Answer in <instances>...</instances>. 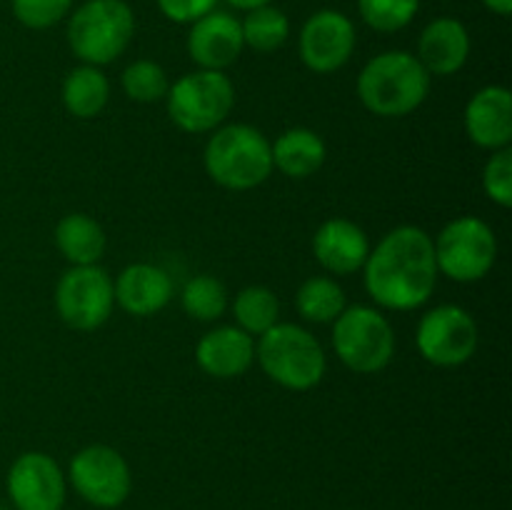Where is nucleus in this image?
Wrapping results in <instances>:
<instances>
[{
    "mask_svg": "<svg viewBox=\"0 0 512 510\" xmlns=\"http://www.w3.org/2000/svg\"><path fill=\"white\" fill-rule=\"evenodd\" d=\"M438 263L430 233L418 225H398L370 248L363 265L365 290L385 310H415L438 285Z\"/></svg>",
    "mask_w": 512,
    "mask_h": 510,
    "instance_id": "nucleus-1",
    "label": "nucleus"
},
{
    "mask_svg": "<svg viewBox=\"0 0 512 510\" xmlns=\"http://www.w3.org/2000/svg\"><path fill=\"white\" fill-rule=\"evenodd\" d=\"M430 95V75L413 53L385 50L358 75V98L378 118H405Z\"/></svg>",
    "mask_w": 512,
    "mask_h": 510,
    "instance_id": "nucleus-2",
    "label": "nucleus"
},
{
    "mask_svg": "<svg viewBox=\"0 0 512 510\" xmlns=\"http://www.w3.org/2000/svg\"><path fill=\"white\" fill-rule=\"evenodd\" d=\"M205 173L220 188L253 190L273 175V150L270 140L248 123L220 125L205 143Z\"/></svg>",
    "mask_w": 512,
    "mask_h": 510,
    "instance_id": "nucleus-3",
    "label": "nucleus"
},
{
    "mask_svg": "<svg viewBox=\"0 0 512 510\" xmlns=\"http://www.w3.org/2000/svg\"><path fill=\"white\" fill-rule=\"evenodd\" d=\"M255 360L273 383L288 390L315 388L323 380L328 360L323 345L310 330L295 323H275L273 328L258 335Z\"/></svg>",
    "mask_w": 512,
    "mask_h": 510,
    "instance_id": "nucleus-4",
    "label": "nucleus"
},
{
    "mask_svg": "<svg viewBox=\"0 0 512 510\" xmlns=\"http://www.w3.org/2000/svg\"><path fill=\"white\" fill-rule=\"evenodd\" d=\"M135 35V15L125 0H85L68 20V45L83 65L113 63Z\"/></svg>",
    "mask_w": 512,
    "mask_h": 510,
    "instance_id": "nucleus-5",
    "label": "nucleus"
},
{
    "mask_svg": "<svg viewBox=\"0 0 512 510\" xmlns=\"http://www.w3.org/2000/svg\"><path fill=\"white\" fill-rule=\"evenodd\" d=\"M168 115L183 133H213L235 105L233 80L223 70H193L170 85Z\"/></svg>",
    "mask_w": 512,
    "mask_h": 510,
    "instance_id": "nucleus-6",
    "label": "nucleus"
},
{
    "mask_svg": "<svg viewBox=\"0 0 512 510\" xmlns=\"http://www.w3.org/2000/svg\"><path fill=\"white\" fill-rule=\"evenodd\" d=\"M333 348L353 373H380L395 355V330L378 308L350 305L333 323Z\"/></svg>",
    "mask_w": 512,
    "mask_h": 510,
    "instance_id": "nucleus-7",
    "label": "nucleus"
},
{
    "mask_svg": "<svg viewBox=\"0 0 512 510\" xmlns=\"http://www.w3.org/2000/svg\"><path fill=\"white\" fill-rule=\"evenodd\" d=\"M438 273L455 283H478L498 260V238L485 220L460 215L433 240Z\"/></svg>",
    "mask_w": 512,
    "mask_h": 510,
    "instance_id": "nucleus-8",
    "label": "nucleus"
},
{
    "mask_svg": "<svg viewBox=\"0 0 512 510\" xmlns=\"http://www.w3.org/2000/svg\"><path fill=\"white\" fill-rule=\"evenodd\" d=\"M113 278L100 265H73L55 288V310L68 328L88 333L108 323L113 315Z\"/></svg>",
    "mask_w": 512,
    "mask_h": 510,
    "instance_id": "nucleus-9",
    "label": "nucleus"
},
{
    "mask_svg": "<svg viewBox=\"0 0 512 510\" xmlns=\"http://www.w3.org/2000/svg\"><path fill=\"white\" fill-rule=\"evenodd\" d=\"M68 478L85 503L103 510L120 508L133 490L128 460L115 448L100 443L85 445L73 455Z\"/></svg>",
    "mask_w": 512,
    "mask_h": 510,
    "instance_id": "nucleus-10",
    "label": "nucleus"
},
{
    "mask_svg": "<svg viewBox=\"0 0 512 510\" xmlns=\"http://www.w3.org/2000/svg\"><path fill=\"white\" fill-rule=\"evenodd\" d=\"M478 323L460 305H438L420 318L415 345L428 363L438 368H458L478 350Z\"/></svg>",
    "mask_w": 512,
    "mask_h": 510,
    "instance_id": "nucleus-11",
    "label": "nucleus"
},
{
    "mask_svg": "<svg viewBox=\"0 0 512 510\" xmlns=\"http://www.w3.org/2000/svg\"><path fill=\"white\" fill-rule=\"evenodd\" d=\"M355 43L358 33L348 15L340 10H318L300 28L298 53L305 68L328 75L348 63Z\"/></svg>",
    "mask_w": 512,
    "mask_h": 510,
    "instance_id": "nucleus-12",
    "label": "nucleus"
},
{
    "mask_svg": "<svg viewBox=\"0 0 512 510\" xmlns=\"http://www.w3.org/2000/svg\"><path fill=\"white\" fill-rule=\"evenodd\" d=\"M8 495L15 510H63L68 483L48 453H23L8 470Z\"/></svg>",
    "mask_w": 512,
    "mask_h": 510,
    "instance_id": "nucleus-13",
    "label": "nucleus"
},
{
    "mask_svg": "<svg viewBox=\"0 0 512 510\" xmlns=\"http://www.w3.org/2000/svg\"><path fill=\"white\" fill-rule=\"evenodd\" d=\"M243 28L233 13L213 10L200 20L190 23L188 55L200 70L230 68L243 53Z\"/></svg>",
    "mask_w": 512,
    "mask_h": 510,
    "instance_id": "nucleus-14",
    "label": "nucleus"
},
{
    "mask_svg": "<svg viewBox=\"0 0 512 510\" xmlns=\"http://www.w3.org/2000/svg\"><path fill=\"white\" fill-rule=\"evenodd\" d=\"M465 133L478 148L500 150L512 143V95L505 85H485L468 100Z\"/></svg>",
    "mask_w": 512,
    "mask_h": 510,
    "instance_id": "nucleus-15",
    "label": "nucleus"
},
{
    "mask_svg": "<svg viewBox=\"0 0 512 510\" xmlns=\"http://www.w3.org/2000/svg\"><path fill=\"white\" fill-rule=\"evenodd\" d=\"M370 253V240L358 223L348 218H330L315 230L313 255L330 275H353L363 270Z\"/></svg>",
    "mask_w": 512,
    "mask_h": 510,
    "instance_id": "nucleus-16",
    "label": "nucleus"
},
{
    "mask_svg": "<svg viewBox=\"0 0 512 510\" xmlns=\"http://www.w3.org/2000/svg\"><path fill=\"white\" fill-rule=\"evenodd\" d=\"M195 360L200 370L218 380L240 378L250 370L255 360L253 335L238 325H220L205 333L195 348Z\"/></svg>",
    "mask_w": 512,
    "mask_h": 510,
    "instance_id": "nucleus-17",
    "label": "nucleus"
},
{
    "mask_svg": "<svg viewBox=\"0 0 512 510\" xmlns=\"http://www.w3.org/2000/svg\"><path fill=\"white\" fill-rule=\"evenodd\" d=\"M428 75H455L470 58V33L458 18H435L418 38V55Z\"/></svg>",
    "mask_w": 512,
    "mask_h": 510,
    "instance_id": "nucleus-18",
    "label": "nucleus"
},
{
    "mask_svg": "<svg viewBox=\"0 0 512 510\" xmlns=\"http://www.w3.org/2000/svg\"><path fill=\"white\" fill-rule=\"evenodd\" d=\"M115 303L135 318L160 313L173 298V280L153 263H133L120 270L113 283Z\"/></svg>",
    "mask_w": 512,
    "mask_h": 510,
    "instance_id": "nucleus-19",
    "label": "nucleus"
},
{
    "mask_svg": "<svg viewBox=\"0 0 512 510\" xmlns=\"http://www.w3.org/2000/svg\"><path fill=\"white\" fill-rule=\"evenodd\" d=\"M273 150V170H280L285 178L305 180L318 173L325 163V140L310 128H290L270 143Z\"/></svg>",
    "mask_w": 512,
    "mask_h": 510,
    "instance_id": "nucleus-20",
    "label": "nucleus"
},
{
    "mask_svg": "<svg viewBox=\"0 0 512 510\" xmlns=\"http://www.w3.org/2000/svg\"><path fill=\"white\" fill-rule=\"evenodd\" d=\"M53 238L60 255L70 265H98V260L105 253V245H108L103 225L85 213L65 215L55 225Z\"/></svg>",
    "mask_w": 512,
    "mask_h": 510,
    "instance_id": "nucleus-21",
    "label": "nucleus"
},
{
    "mask_svg": "<svg viewBox=\"0 0 512 510\" xmlns=\"http://www.w3.org/2000/svg\"><path fill=\"white\" fill-rule=\"evenodd\" d=\"M65 110L73 118L90 120L105 110L110 100V83L108 75L95 65H80V68L70 70L63 80V90H60Z\"/></svg>",
    "mask_w": 512,
    "mask_h": 510,
    "instance_id": "nucleus-22",
    "label": "nucleus"
},
{
    "mask_svg": "<svg viewBox=\"0 0 512 510\" xmlns=\"http://www.w3.org/2000/svg\"><path fill=\"white\" fill-rule=\"evenodd\" d=\"M295 308L300 318L315 325H328L338 320V315L348 308L345 290L328 275H313L305 280L295 293Z\"/></svg>",
    "mask_w": 512,
    "mask_h": 510,
    "instance_id": "nucleus-23",
    "label": "nucleus"
},
{
    "mask_svg": "<svg viewBox=\"0 0 512 510\" xmlns=\"http://www.w3.org/2000/svg\"><path fill=\"white\" fill-rule=\"evenodd\" d=\"M233 315L238 328L248 335H263L280 323V300L265 285H248L233 300Z\"/></svg>",
    "mask_w": 512,
    "mask_h": 510,
    "instance_id": "nucleus-24",
    "label": "nucleus"
},
{
    "mask_svg": "<svg viewBox=\"0 0 512 510\" xmlns=\"http://www.w3.org/2000/svg\"><path fill=\"white\" fill-rule=\"evenodd\" d=\"M240 28H243L245 48H253L258 53H273V50L283 48L290 38L288 15L275 8L273 3L248 10L245 20H240Z\"/></svg>",
    "mask_w": 512,
    "mask_h": 510,
    "instance_id": "nucleus-25",
    "label": "nucleus"
},
{
    "mask_svg": "<svg viewBox=\"0 0 512 510\" xmlns=\"http://www.w3.org/2000/svg\"><path fill=\"white\" fill-rule=\"evenodd\" d=\"M180 303L193 320L213 323V320L223 318L228 310V290H225L223 280H218L215 275L200 273L185 283Z\"/></svg>",
    "mask_w": 512,
    "mask_h": 510,
    "instance_id": "nucleus-26",
    "label": "nucleus"
},
{
    "mask_svg": "<svg viewBox=\"0 0 512 510\" xmlns=\"http://www.w3.org/2000/svg\"><path fill=\"white\" fill-rule=\"evenodd\" d=\"M123 93L135 103H158L168 95L170 80L163 65L155 60H133L120 75Z\"/></svg>",
    "mask_w": 512,
    "mask_h": 510,
    "instance_id": "nucleus-27",
    "label": "nucleus"
},
{
    "mask_svg": "<svg viewBox=\"0 0 512 510\" xmlns=\"http://www.w3.org/2000/svg\"><path fill=\"white\" fill-rule=\"evenodd\" d=\"M420 10V0H358V13L375 33H398L408 28Z\"/></svg>",
    "mask_w": 512,
    "mask_h": 510,
    "instance_id": "nucleus-28",
    "label": "nucleus"
},
{
    "mask_svg": "<svg viewBox=\"0 0 512 510\" xmlns=\"http://www.w3.org/2000/svg\"><path fill=\"white\" fill-rule=\"evenodd\" d=\"M483 190L495 205L510 208L512 205V150H493L483 168Z\"/></svg>",
    "mask_w": 512,
    "mask_h": 510,
    "instance_id": "nucleus-29",
    "label": "nucleus"
},
{
    "mask_svg": "<svg viewBox=\"0 0 512 510\" xmlns=\"http://www.w3.org/2000/svg\"><path fill=\"white\" fill-rule=\"evenodd\" d=\"M73 8V0H13V15L30 30L58 25Z\"/></svg>",
    "mask_w": 512,
    "mask_h": 510,
    "instance_id": "nucleus-30",
    "label": "nucleus"
},
{
    "mask_svg": "<svg viewBox=\"0 0 512 510\" xmlns=\"http://www.w3.org/2000/svg\"><path fill=\"white\" fill-rule=\"evenodd\" d=\"M155 3H158L160 13L168 20L180 25H190L203 18V15L213 13L218 0H155Z\"/></svg>",
    "mask_w": 512,
    "mask_h": 510,
    "instance_id": "nucleus-31",
    "label": "nucleus"
},
{
    "mask_svg": "<svg viewBox=\"0 0 512 510\" xmlns=\"http://www.w3.org/2000/svg\"><path fill=\"white\" fill-rule=\"evenodd\" d=\"M483 5L490 10V13L503 15V18H508L512 13V0H483Z\"/></svg>",
    "mask_w": 512,
    "mask_h": 510,
    "instance_id": "nucleus-32",
    "label": "nucleus"
},
{
    "mask_svg": "<svg viewBox=\"0 0 512 510\" xmlns=\"http://www.w3.org/2000/svg\"><path fill=\"white\" fill-rule=\"evenodd\" d=\"M225 3L233 5L235 10H245V13H248V10H255V8H263V5H270V3H273V0H225Z\"/></svg>",
    "mask_w": 512,
    "mask_h": 510,
    "instance_id": "nucleus-33",
    "label": "nucleus"
}]
</instances>
